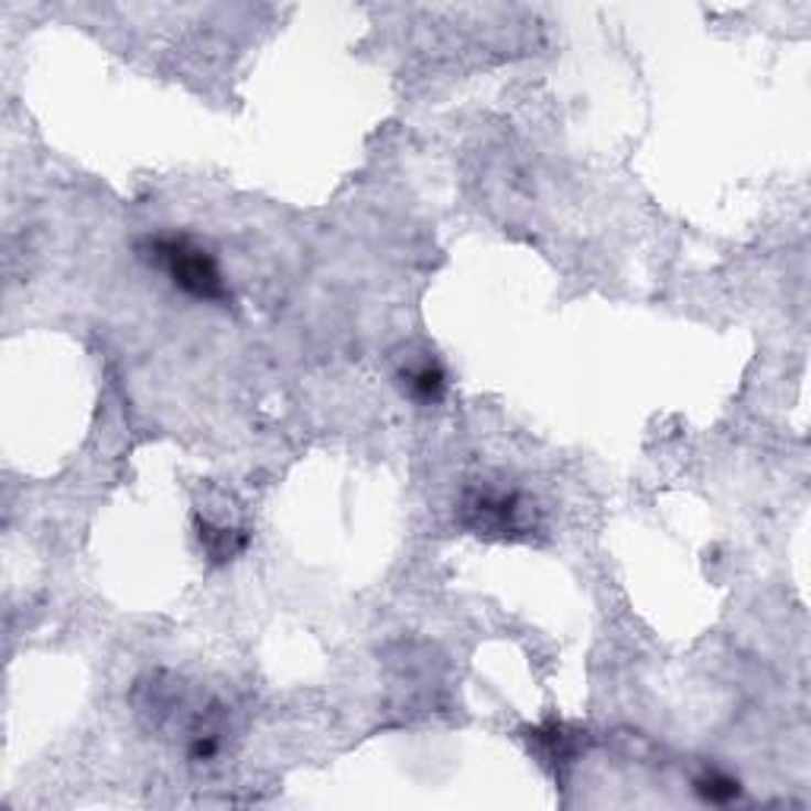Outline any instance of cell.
I'll return each instance as SVG.
<instances>
[{"mask_svg":"<svg viewBox=\"0 0 811 811\" xmlns=\"http://www.w3.org/2000/svg\"><path fill=\"white\" fill-rule=\"evenodd\" d=\"M403 390L419 403H441L447 393V375L437 361H419L403 371Z\"/></svg>","mask_w":811,"mask_h":811,"instance_id":"3","label":"cell"},{"mask_svg":"<svg viewBox=\"0 0 811 811\" xmlns=\"http://www.w3.org/2000/svg\"><path fill=\"white\" fill-rule=\"evenodd\" d=\"M201 542L209 558H216V561H231V558L245 552L248 536L241 530H213L209 523H201Z\"/></svg>","mask_w":811,"mask_h":811,"instance_id":"5","label":"cell"},{"mask_svg":"<svg viewBox=\"0 0 811 811\" xmlns=\"http://www.w3.org/2000/svg\"><path fill=\"white\" fill-rule=\"evenodd\" d=\"M463 527L479 536L517 539L530 532V507L527 498L501 485H469L459 501Z\"/></svg>","mask_w":811,"mask_h":811,"instance_id":"2","label":"cell"},{"mask_svg":"<svg viewBox=\"0 0 811 811\" xmlns=\"http://www.w3.org/2000/svg\"><path fill=\"white\" fill-rule=\"evenodd\" d=\"M694 792L710 802V805H729L742 796V786L735 777H729L726 770H716V767H707L704 774L694 777Z\"/></svg>","mask_w":811,"mask_h":811,"instance_id":"4","label":"cell"},{"mask_svg":"<svg viewBox=\"0 0 811 811\" xmlns=\"http://www.w3.org/2000/svg\"><path fill=\"white\" fill-rule=\"evenodd\" d=\"M140 257L194 302L226 304L231 299L216 253L191 235H150L140 241Z\"/></svg>","mask_w":811,"mask_h":811,"instance_id":"1","label":"cell"}]
</instances>
